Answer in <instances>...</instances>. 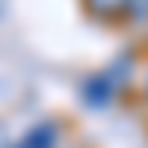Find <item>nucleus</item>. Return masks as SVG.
Segmentation results:
<instances>
[{
	"instance_id": "nucleus-2",
	"label": "nucleus",
	"mask_w": 148,
	"mask_h": 148,
	"mask_svg": "<svg viewBox=\"0 0 148 148\" xmlns=\"http://www.w3.org/2000/svg\"><path fill=\"white\" fill-rule=\"evenodd\" d=\"M90 20L97 23H125V12H129V0H82Z\"/></svg>"
},
{
	"instance_id": "nucleus-6",
	"label": "nucleus",
	"mask_w": 148,
	"mask_h": 148,
	"mask_svg": "<svg viewBox=\"0 0 148 148\" xmlns=\"http://www.w3.org/2000/svg\"><path fill=\"white\" fill-rule=\"evenodd\" d=\"M62 148H66V144H62Z\"/></svg>"
},
{
	"instance_id": "nucleus-1",
	"label": "nucleus",
	"mask_w": 148,
	"mask_h": 148,
	"mask_svg": "<svg viewBox=\"0 0 148 148\" xmlns=\"http://www.w3.org/2000/svg\"><path fill=\"white\" fill-rule=\"evenodd\" d=\"M8 148H62V121H39Z\"/></svg>"
},
{
	"instance_id": "nucleus-4",
	"label": "nucleus",
	"mask_w": 148,
	"mask_h": 148,
	"mask_svg": "<svg viewBox=\"0 0 148 148\" xmlns=\"http://www.w3.org/2000/svg\"><path fill=\"white\" fill-rule=\"evenodd\" d=\"M125 23L129 27H148V0H129Z\"/></svg>"
},
{
	"instance_id": "nucleus-3",
	"label": "nucleus",
	"mask_w": 148,
	"mask_h": 148,
	"mask_svg": "<svg viewBox=\"0 0 148 148\" xmlns=\"http://www.w3.org/2000/svg\"><path fill=\"white\" fill-rule=\"evenodd\" d=\"M82 97H86L94 109H109V105L117 101V90L101 78V70H97V74H90V78L82 82Z\"/></svg>"
},
{
	"instance_id": "nucleus-5",
	"label": "nucleus",
	"mask_w": 148,
	"mask_h": 148,
	"mask_svg": "<svg viewBox=\"0 0 148 148\" xmlns=\"http://www.w3.org/2000/svg\"><path fill=\"white\" fill-rule=\"evenodd\" d=\"M136 90H140V97L148 101V62H144V66H136Z\"/></svg>"
}]
</instances>
